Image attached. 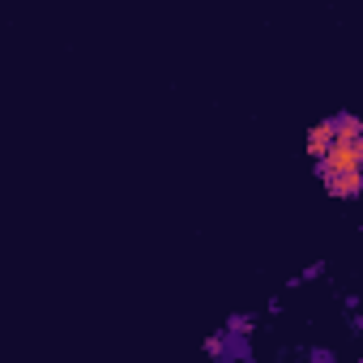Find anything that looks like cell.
Masks as SVG:
<instances>
[{
  "mask_svg": "<svg viewBox=\"0 0 363 363\" xmlns=\"http://www.w3.org/2000/svg\"><path fill=\"white\" fill-rule=\"evenodd\" d=\"M359 158H363V137H342V133H333L329 150H325L320 158H312V162H316V179L329 175V171H359Z\"/></svg>",
  "mask_w": 363,
  "mask_h": 363,
  "instance_id": "6da1fadb",
  "label": "cell"
},
{
  "mask_svg": "<svg viewBox=\"0 0 363 363\" xmlns=\"http://www.w3.org/2000/svg\"><path fill=\"white\" fill-rule=\"evenodd\" d=\"M206 354L218 359V363H252V342H248V333L218 329V333L206 337Z\"/></svg>",
  "mask_w": 363,
  "mask_h": 363,
  "instance_id": "7a4b0ae2",
  "label": "cell"
},
{
  "mask_svg": "<svg viewBox=\"0 0 363 363\" xmlns=\"http://www.w3.org/2000/svg\"><path fill=\"white\" fill-rule=\"evenodd\" d=\"M320 184H325L329 197L354 201V197L363 193V171H329V175H320Z\"/></svg>",
  "mask_w": 363,
  "mask_h": 363,
  "instance_id": "3957f363",
  "label": "cell"
},
{
  "mask_svg": "<svg viewBox=\"0 0 363 363\" xmlns=\"http://www.w3.org/2000/svg\"><path fill=\"white\" fill-rule=\"evenodd\" d=\"M329 141H333V120H320V124H312V128H308V137H303V150H308V158H320V154L329 150Z\"/></svg>",
  "mask_w": 363,
  "mask_h": 363,
  "instance_id": "277c9868",
  "label": "cell"
},
{
  "mask_svg": "<svg viewBox=\"0 0 363 363\" xmlns=\"http://www.w3.org/2000/svg\"><path fill=\"white\" fill-rule=\"evenodd\" d=\"M223 329H231V333H248V337H252V333H257V316H252V312H231Z\"/></svg>",
  "mask_w": 363,
  "mask_h": 363,
  "instance_id": "5b68a950",
  "label": "cell"
},
{
  "mask_svg": "<svg viewBox=\"0 0 363 363\" xmlns=\"http://www.w3.org/2000/svg\"><path fill=\"white\" fill-rule=\"evenodd\" d=\"M299 354H303V359H312V363H333V359H337L329 346H303Z\"/></svg>",
  "mask_w": 363,
  "mask_h": 363,
  "instance_id": "8992f818",
  "label": "cell"
},
{
  "mask_svg": "<svg viewBox=\"0 0 363 363\" xmlns=\"http://www.w3.org/2000/svg\"><path fill=\"white\" fill-rule=\"evenodd\" d=\"M325 269H329L325 261H312L303 274H295V282H299V286H303V282H316V278H325Z\"/></svg>",
  "mask_w": 363,
  "mask_h": 363,
  "instance_id": "52a82bcc",
  "label": "cell"
},
{
  "mask_svg": "<svg viewBox=\"0 0 363 363\" xmlns=\"http://www.w3.org/2000/svg\"><path fill=\"white\" fill-rule=\"evenodd\" d=\"M346 333H350V337H359V333H363V316H359V312H350V320H346Z\"/></svg>",
  "mask_w": 363,
  "mask_h": 363,
  "instance_id": "ba28073f",
  "label": "cell"
},
{
  "mask_svg": "<svg viewBox=\"0 0 363 363\" xmlns=\"http://www.w3.org/2000/svg\"><path fill=\"white\" fill-rule=\"evenodd\" d=\"M342 308L346 312H359V295H342Z\"/></svg>",
  "mask_w": 363,
  "mask_h": 363,
  "instance_id": "9c48e42d",
  "label": "cell"
}]
</instances>
